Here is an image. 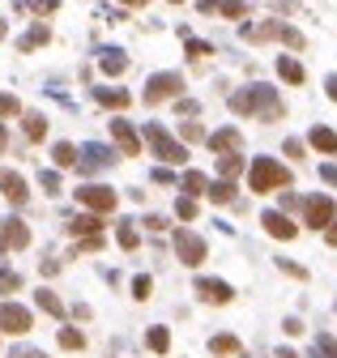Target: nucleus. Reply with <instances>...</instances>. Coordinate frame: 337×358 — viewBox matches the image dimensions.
<instances>
[{
  "mask_svg": "<svg viewBox=\"0 0 337 358\" xmlns=\"http://www.w3.org/2000/svg\"><path fill=\"white\" fill-rule=\"evenodd\" d=\"M231 107L239 115H260V120H278L282 107H278V94L269 86H248V90H239L231 94Z\"/></svg>",
  "mask_w": 337,
  "mask_h": 358,
  "instance_id": "obj_1",
  "label": "nucleus"
},
{
  "mask_svg": "<svg viewBox=\"0 0 337 358\" xmlns=\"http://www.w3.org/2000/svg\"><path fill=\"white\" fill-rule=\"evenodd\" d=\"M248 184H252V192H273L282 184H291V175H286V167H278L273 158H256L252 171H248Z\"/></svg>",
  "mask_w": 337,
  "mask_h": 358,
  "instance_id": "obj_2",
  "label": "nucleus"
},
{
  "mask_svg": "<svg viewBox=\"0 0 337 358\" xmlns=\"http://www.w3.org/2000/svg\"><path fill=\"white\" fill-rule=\"evenodd\" d=\"M180 90H184V77L180 73H158V77H150V82H146V102L154 107V102L175 98Z\"/></svg>",
  "mask_w": 337,
  "mask_h": 358,
  "instance_id": "obj_3",
  "label": "nucleus"
},
{
  "mask_svg": "<svg viewBox=\"0 0 337 358\" xmlns=\"http://www.w3.org/2000/svg\"><path fill=\"white\" fill-rule=\"evenodd\" d=\"M146 141L154 145V153H158L162 162H184V158H188V149H184L180 141H171V137H166L158 124H150V128H146Z\"/></svg>",
  "mask_w": 337,
  "mask_h": 358,
  "instance_id": "obj_4",
  "label": "nucleus"
},
{
  "mask_svg": "<svg viewBox=\"0 0 337 358\" xmlns=\"http://www.w3.org/2000/svg\"><path fill=\"white\" fill-rule=\"evenodd\" d=\"M77 200H81V205H90L94 214H111L119 196H115L111 188H103V184H81V188H77Z\"/></svg>",
  "mask_w": 337,
  "mask_h": 358,
  "instance_id": "obj_5",
  "label": "nucleus"
},
{
  "mask_svg": "<svg viewBox=\"0 0 337 358\" xmlns=\"http://www.w3.org/2000/svg\"><path fill=\"white\" fill-rule=\"evenodd\" d=\"M0 328H5V332H13V337H21V332H30V328H35V320H30V312H26V307L5 303V307H0Z\"/></svg>",
  "mask_w": 337,
  "mask_h": 358,
  "instance_id": "obj_6",
  "label": "nucleus"
},
{
  "mask_svg": "<svg viewBox=\"0 0 337 358\" xmlns=\"http://www.w3.org/2000/svg\"><path fill=\"white\" fill-rule=\"evenodd\" d=\"M175 256L184 265H201L205 261V239L192 235V230H180V235H175Z\"/></svg>",
  "mask_w": 337,
  "mask_h": 358,
  "instance_id": "obj_7",
  "label": "nucleus"
},
{
  "mask_svg": "<svg viewBox=\"0 0 337 358\" xmlns=\"http://www.w3.org/2000/svg\"><path fill=\"white\" fill-rule=\"evenodd\" d=\"M26 243H30L26 222H17V218H5V222H0V252H17V247H26Z\"/></svg>",
  "mask_w": 337,
  "mask_h": 358,
  "instance_id": "obj_8",
  "label": "nucleus"
},
{
  "mask_svg": "<svg viewBox=\"0 0 337 358\" xmlns=\"http://www.w3.org/2000/svg\"><path fill=\"white\" fill-rule=\"evenodd\" d=\"M260 226L269 230L273 239H295V230H299L291 218H286V214H278V209H264V214H260Z\"/></svg>",
  "mask_w": 337,
  "mask_h": 358,
  "instance_id": "obj_9",
  "label": "nucleus"
},
{
  "mask_svg": "<svg viewBox=\"0 0 337 358\" xmlns=\"http://www.w3.org/2000/svg\"><path fill=\"white\" fill-rule=\"evenodd\" d=\"M111 137H115V145L124 149L128 158H137V153H141V141H137V133H133L128 120H111Z\"/></svg>",
  "mask_w": 337,
  "mask_h": 358,
  "instance_id": "obj_10",
  "label": "nucleus"
},
{
  "mask_svg": "<svg viewBox=\"0 0 337 358\" xmlns=\"http://www.w3.org/2000/svg\"><path fill=\"white\" fill-rule=\"evenodd\" d=\"M303 214H307V226H320V230H325V226L333 222V200H329V196H311V200L303 205Z\"/></svg>",
  "mask_w": 337,
  "mask_h": 358,
  "instance_id": "obj_11",
  "label": "nucleus"
},
{
  "mask_svg": "<svg viewBox=\"0 0 337 358\" xmlns=\"http://www.w3.org/2000/svg\"><path fill=\"white\" fill-rule=\"evenodd\" d=\"M197 294L205 303H231L235 299V290L227 286V281H213V277H197Z\"/></svg>",
  "mask_w": 337,
  "mask_h": 358,
  "instance_id": "obj_12",
  "label": "nucleus"
},
{
  "mask_svg": "<svg viewBox=\"0 0 337 358\" xmlns=\"http://www.w3.org/2000/svg\"><path fill=\"white\" fill-rule=\"evenodd\" d=\"M111 158H115V153L107 145H86L81 149V167L86 171H103V167H111Z\"/></svg>",
  "mask_w": 337,
  "mask_h": 358,
  "instance_id": "obj_13",
  "label": "nucleus"
},
{
  "mask_svg": "<svg viewBox=\"0 0 337 358\" xmlns=\"http://www.w3.org/2000/svg\"><path fill=\"white\" fill-rule=\"evenodd\" d=\"M0 192H5L13 205H21V200L30 196V192H26V179H21V175H13V171H5V175H0Z\"/></svg>",
  "mask_w": 337,
  "mask_h": 358,
  "instance_id": "obj_14",
  "label": "nucleus"
},
{
  "mask_svg": "<svg viewBox=\"0 0 337 358\" xmlns=\"http://www.w3.org/2000/svg\"><path fill=\"white\" fill-rule=\"evenodd\" d=\"M209 145L218 149V153H235V149H239V133H235V128H222V133L209 137Z\"/></svg>",
  "mask_w": 337,
  "mask_h": 358,
  "instance_id": "obj_15",
  "label": "nucleus"
},
{
  "mask_svg": "<svg viewBox=\"0 0 337 358\" xmlns=\"http://www.w3.org/2000/svg\"><path fill=\"white\" fill-rule=\"evenodd\" d=\"M311 145L320 153H337V133L333 128H311Z\"/></svg>",
  "mask_w": 337,
  "mask_h": 358,
  "instance_id": "obj_16",
  "label": "nucleus"
},
{
  "mask_svg": "<svg viewBox=\"0 0 337 358\" xmlns=\"http://www.w3.org/2000/svg\"><path fill=\"white\" fill-rule=\"evenodd\" d=\"M99 226H103V218L99 214H86V218H73V226H68V230H73V235H99Z\"/></svg>",
  "mask_w": 337,
  "mask_h": 358,
  "instance_id": "obj_17",
  "label": "nucleus"
},
{
  "mask_svg": "<svg viewBox=\"0 0 337 358\" xmlns=\"http://www.w3.org/2000/svg\"><path fill=\"white\" fill-rule=\"evenodd\" d=\"M278 73H282L291 86H299V82H303V64H299V60H291V56H282V60H278Z\"/></svg>",
  "mask_w": 337,
  "mask_h": 358,
  "instance_id": "obj_18",
  "label": "nucleus"
},
{
  "mask_svg": "<svg viewBox=\"0 0 337 358\" xmlns=\"http://www.w3.org/2000/svg\"><path fill=\"white\" fill-rule=\"evenodd\" d=\"M146 346H150L154 354H166V350H171V332H166V328H150V332H146Z\"/></svg>",
  "mask_w": 337,
  "mask_h": 358,
  "instance_id": "obj_19",
  "label": "nucleus"
},
{
  "mask_svg": "<svg viewBox=\"0 0 337 358\" xmlns=\"http://www.w3.org/2000/svg\"><path fill=\"white\" fill-rule=\"evenodd\" d=\"M35 303L43 307V312H47V316H64V303H60V299H56L52 290H39V294H35Z\"/></svg>",
  "mask_w": 337,
  "mask_h": 358,
  "instance_id": "obj_20",
  "label": "nucleus"
},
{
  "mask_svg": "<svg viewBox=\"0 0 337 358\" xmlns=\"http://www.w3.org/2000/svg\"><path fill=\"white\" fill-rule=\"evenodd\" d=\"M311 358H337V337L320 332V337H316V346H311Z\"/></svg>",
  "mask_w": 337,
  "mask_h": 358,
  "instance_id": "obj_21",
  "label": "nucleus"
},
{
  "mask_svg": "<svg viewBox=\"0 0 337 358\" xmlns=\"http://www.w3.org/2000/svg\"><path fill=\"white\" fill-rule=\"evenodd\" d=\"M128 68V60H124V51H115V47H107L103 51V73H124Z\"/></svg>",
  "mask_w": 337,
  "mask_h": 358,
  "instance_id": "obj_22",
  "label": "nucleus"
},
{
  "mask_svg": "<svg viewBox=\"0 0 337 358\" xmlns=\"http://www.w3.org/2000/svg\"><path fill=\"white\" fill-rule=\"evenodd\" d=\"M209 196L218 205H231L235 200V184H231V179H218V184H209Z\"/></svg>",
  "mask_w": 337,
  "mask_h": 358,
  "instance_id": "obj_23",
  "label": "nucleus"
},
{
  "mask_svg": "<svg viewBox=\"0 0 337 358\" xmlns=\"http://www.w3.org/2000/svg\"><path fill=\"white\" fill-rule=\"evenodd\" d=\"M94 98H99V102H103V107H119V111H124V107H128V94H124V90H99V94H94Z\"/></svg>",
  "mask_w": 337,
  "mask_h": 358,
  "instance_id": "obj_24",
  "label": "nucleus"
},
{
  "mask_svg": "<svg viewBox=\"0 0 337 358\" xmlns=\"http://www.w3.org/2000/svg\"><path fill=\"white\" fill-rule=\"evenodd\" d=\"M184 192H188V196H197V192H209V179H205L201 171H188V175H184Z\"/></svg>",
  "mask_w": 337,
  "mask_h": 358,
  "instance_id": "obj_25",
  "label": "nucleus"
},
{
  "mask_svg": "<svg viewBox=\"0 0 337 358\" xmlns=\"http://www.w3.org/2000/svg\"><path fill=\"white\" fill-rule=\"evenodd\" d=\"M60 346L64 350H81L86 346V332L81 328H60Z\"/></svg>",
  "mask_w": 337,
  "mask_h": 358,
  "instance_id": "obj_26",
  "label": "nucleus"
},
{
  "mask_svg": "<svg viewBox=\"0 0 337 358\" xmlns=\"http://www.w3.org/2000/svg\"><path fill=\"white\" fill-rule=\"evenodd\" d=\"M218 171H222L227 179H235L239 171H244V158H239V153H222V162H218Z\"/></svg>",
  "mask_w": 337,
  "mask_h": 358,
  "instance_id": "obj_27",
  "label": "nucleus"
},
{
  "mask_svg": "<svg viewBox=\"0 0 337 358\" xmlns=\"http://www.w3.org/2000/svg\"><path fill=\"white\" fill-rule=\"evenodd\" d=\"M209 350H213V354H239V341L231 337V332H222V337L209 341Z\"/></svg>",
  "mask_w": 337,
  "mask_h": 358,
  "instance_id": "obj_28",
  "label": "nucleus"
},
{
  "mask_svg": "<svg viewBox=\"0 0 337 358\" xmlns=\"http://www.w3.org/2000/svg\"><path fill=\"white\" fill-rule=\"evenodd\" d=\"M13 290H21V273L0 269V294H13Z\"/></svg>",
  "mask_w": 337,
  "mask_h": 358,
  "instance_id": "obj_29",
  "label": "nucleus"
},
{
  "mask_svg": "<svg viewBox=\"0 0 337 358\" xmlns=\"http://www.w3.org/2000/svg\"><path fill=\"white\" fill-rule=\"evenodd\" d=\"M52 153H56V162H60V167H73V162H77V149L68 145V141H60V145H56Z\"/></svg>",
  "mask_w": 337,
  "mask_h": 358,
  "instance_id": "obj_30",
  "label": "nucleus"
},
{
  "mask_svg": "<svg viewBox=\"0 0 337 358\" xmlns=\"http://www.w3.org/2000/svg\"><path fill=\"white\" fill-rule=\"evenodd\" d=\"M175 214H180L184 222H192V218H197V200H192V196H180V200H175Z\"/></svg>",
  "mask_w": 337,
  "mask_h": 358,
  "instance_id": "obj_31",
  "label": "nucleus"
},
{
  "mask_svg": "<svg viewBox=\"0 0 337 358\" xmlns=\"http://www.w3.org/2000/svg\"><path fill=\"white\" fill-rule=\"evenodd\" d=\"M39 43H47V26H35V30L21 39V51H30V47H39Z\"/></svg>",
  "mask_w": 337,
  "mask_h": 358,
  "instance_id": "obj_32",
  "label": "nucleus"
},
{
  "mask_svg": "<svg viewBox=\"0 0 337 358\" xmlns=\"http://www.w3.org/2000/svg\"><path fill=\"white\" fill-rule=\"evenodd\" d=\"M43 133H47V124H43V115H26V137H30V141H39Z\"/></svg>",
  "mask_w": 337,
  "mask_h": 358,
  "instance_id": "obj_33",
  "label": "nucleus"
},
{
  "mask_svg": "<svg viewBox=\"0 0 337 358\" xmlns=\"http://www.w3.org/2000/svg\"><path fill=\"white\" fill-rule=\"evenodd\" d=\"M119 247H137V230H133V222L119 226Z\"/></svg>",
  "mask_w": 337,
  "mask_h": 358,
  "instance_id": "obj_34",
  "label": "nucleus"
},
{
  "mask_svg": "<svg viewBox=\"0 0 337 358\" xmlns=\"http://www.w3.org/2000/svg\"><path fill=\"white\" fill-rule=\"evenodd\" d=\"M150 290H154L150 277H137V281H133V294H137V299H150Z\"/></svg>",
  "mask_w": 337,
  "mask_h": 358,
  "instance_id": "obj_35",
  "label": "nucleus"
},
{
  "mask_svg": "<svg viewBox=\"0 0 337 358\" xmlns=\"http://www.w3.org/2000/svg\"><path fill=\"white\" fill-rule=\"evenodd\" d=\"M222 13L227 17H244V0H222Z\"/></svg>",
  "mask_w": 337,
  "mask_h": 358,
  "instance_id": "obj_36",
  "label": "nucleus"
},
{
  "mask_svg": "<svg viewBox=\"0 0 337 358\" xmlns=\"http://www.w3.org/2000/svg\"><path fill=\"white\" fill-rule=\"evenodd\" d=\"M43 188L47 192H60V175L56 171H43Z\"/></svg>",
  "mask_w": 337,
  "mask_h": 358,
  "instance_id": "obj_37",
  "label": "nucleus"
},
{
  "mask_svg": "<svg viewBox=\"0 0 337 358\" xmlns=\"http://www.w3.org/2000/svg\"><path fill=\"white\" fill-rule=\"evenodd\" d=\"M180 133H184V141H201V137H205V133H201V128H197V124H184V128H180Z\"/></svg>",
  "mask_w": 337,
  "mask_h": 358,
  "instance_id": "obj_38",
  "label": "nucleus"
},
{
  "mask_svg": "<svg viewBox=\"0 0 337 358\" xmlns=\"http://www.w3.org/2000/svg\"><path fill=\"white\" fill-rule=\"evenodd\" d=\"M17 111V98H9V94H0V115H13Z\"/></svg>",
  "mask_w": 337,
  "mask_h": 358,
  "instance_id": "obj_39",
  "label": "nucleus"
},
{
  "mask_svg": "<svg viewBox=\"0 0 337 358\" xmlns=\"http://www.w3.org/2000/svg\"><path fill=\"white\" fill-rule=\"evenodd\" d=\"M188 51H192V56H209L213 47H209V43H197V39H192V43H188Z\"/></svg>",
  "mask_w": 337,
  "mask_h": 358,
  "instance_id": "obj_40",
  "label": "nucleus"
},
{
  "mask_svg": "<svg viewBox=\"0 0 337 358\" xmlns=\"http://www.w3.org/2000/svg\"><path fill=\"white\" fill-rule=\"evenodd\" d=\"M320 179H325V184H333V188H337V167H320Z\"/></svg>",
  "mask_w": 337,
  "mask_h": 358,
  "instance_id": "obj_41",
  "label": "nucleus"
},
{
  "mask_svg": "<svg viewBox=\"0 0 337 358\" xmlns=\"http://www.w3.org/2000/svg\"><path fill=\"white\" fill-rule=\"evenodd\" d=\"M282 328H286V332H291V337H299V332H303V324H299V320H295V316H291V320H286V324H282Z\"/></svg>",
  "mask_w": 337,
  "mask_h": 358,
  "instance_id": "obj_42",
  "label": "nucleus"
},
{
  "mask_svg": "<svg viewBox=\"0 0 337 358\" xmlns=\"http://www.w3.org/2000/svg\"><path fill=\"white\" fill-rule=\"evenodd\" d=\"M56 9V0H35V13H52Z\"/></svg>",
  "mask_w": 337,
  "mask_h": 358,
  "instance_id": "obj_43",
  "label": "nucleus"
},
{
  "mask_svg": "<svg viewBox=\"0 0 337 358\" xmlns=\"http://www.w3.org/2000/svg\"><path fill=\"white\" fill-rule=\"evenodd\" d=\"M13 358H47L43 350H13Z\"/></svg>",
  "mask_w": 337,
  "mask_h": 358,
  "instance_id": "obj_44",
  "label": "nucleus"
},
{
  "mask_svg": "<svg viewBox=\"0 0 337 358\" xmlns=\"http://www.w3.org/2000/svg\"><path fill=\"white\" fill-rule=\"evenodd\" d=\"M325 90H329V98L337 102V77H329V82H325Z\"/></svg>",
  "mask_w": 337,
  "mask_h": 358,
  "instance_id": "obj_45",
  "label": "nucleus"
},
{
  "mask_svg": "<svg viewBox=\"0 0 337 358\" xmlns=\"http://www.w3.org/2000/svg\"><path fill=\"white\" fill-rule=\"evenodd\" d=\"M329 243H337V222H329V235H325Z\"/></svg>",
  "mask_w": 337,
  "mask_h": 358,
  "instance_id": "obj_46",
  "label": "nucleus"
},
{
  "mask_svg": "<svg viewBox=\"0 0 337 358\" xmlns=\"http://www.w3.org/2000/svg\"><path fill=\"white\" fill-rule=\"evenodd\" d=\"M124 5H146V0H124Z\"/></svg>",
  "mask_w": 337,
  "mask_h": 358,
  "instance_id": "obj_47",
  "label": "nucleus"
},
{
  "mask_svg": "<svg viewBox=\"0 0 337 358\" xmlns=\"http://www.w3.org/2000/svg\"><path fill=\"white\" fill-rule=\"evenodd\" d=\"M0 149H5V128H0Z\"/></svg>",
  "mask_w": 337,
  "mask_h": 358,
  "instance_id": "obj_48",
  "label": "nucleus"
},
{
  "mask_svg": "<svg viewBox=\"0 0 337 358\" xmlns=\"http://www.w3.org/2000/svg\"><path fill=\"white\" fill-rule=\"evenodd\" d=\"M0 39H5V21H0Z\"/></svg>",
  "mask_w": 337,
  "mask_h": 358,
  "instance_id": "obj_49",
  "label": "nucleus"
},
{
  "mask_svg": "<svg viewBox=\"0 0 337 358\" xmlns=\"http://www.w3.org/2000/svg\"><path fill=\"white\" fill-rule=\"evenodd\" d=\"M171 5H180V0H171Z\"/></svg>",
  "mask_w": 337,
  "mask_h": 358,
  "instance_id": "obj_50",
  "label": "nucleus"
}]
</instances>
